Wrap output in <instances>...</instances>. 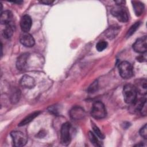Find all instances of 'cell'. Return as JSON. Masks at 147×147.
<instances>
[{
    "label": "cell",
    "mask_w": 147,
    "mask_h": 147,
    "mask_svg": "<svg viewBox=\"0 0 147 147\" xmlns=\"http://www.w3.org/2000/svg\"><path fill=\"white\" fill-rule=\"evenodd\" d=\"M137 90L135 86L127 84H126L123 88V99L126 103L131 104L137 98Z\"/></svg>",
    "instance_id": "6da1fadb"
},
{
    "label": "cell",
    "mask_w": 147,
    "mask_h": 147,
    "mask_svg": "<svg viewBox=\"0 0 147 147\" xmlns=\"http://www.w3.org/2000/svg\"><path fill=\"white\" fill-rule=\"evenodd\" d=\"M91 116L95 119H102L106 115V110L105 105L100 101L95 102L92 107Z\"/></svg>",
    "instance_id": "7a4b0ae2"
},
{
    "label": "cell",
    "mask_w": 147,
    "mask_h": 147,
    "mask_svg": "<svg viewBox=\"0 0 147 147\" xmlns=\"http://www.w3.org/2000/svg\"><path fill=\"white\" fill-rule=\"evenodd\" d=\"M118 70L120 76L125 79H130L133 75L132 65L127 61H123L119 64Z\"/></svg>",
    "instance_id": "3957f363"
},
{
    "label": "cell",
    "mask_w": 147,
    "mask_h": 147,
    "mask_svg": "<svg viewBox=\"0 0 147 147\" xmlns=\"http://www.w3.org/2000/svg\"><path fill=\"white\" fill-rule=\"evenodd\" d=\"M71 125L69 122L63 123L61 127V143L64 146H67L70 144L71 140Z\"/></svg>",
    "instance_id": "277c9868"
},
{
    "label": "cell",
    "mask_w": 147,
    "mask_h": 147,
    "mask_svg": "<svg viewBox=\"0 0 147 147\" xmlns=\"http://www.w3.org/2000/svg\"><path fill=\"white\" fill-rule=\"evenodd\" d=\"M12 138L13 145L15 146H24L27 142L26 136L20 131H13L10 133Z\"/></svg>",
    "instance_id": "5b68a950"
},
{
    "label": "cell",
    "mask_w": 147,
    "mask_h": 147,
    "mask_svg": "<svg viewBox=\"0 0 147 147\" xmlns=\"http://www.w3.org/2000/svg\"><path fill=\"white\" fill-rule=\"evenodd\" d=\"M111 14L120 22H125L128 21L129 17L126 10L122 7L118 6L113 7L111 10Z\"/></svg>",
    "instance_id": "8992f818"
},
{
    "label": "cell",
    "mask_w": 147,
    "mask_h": 147,
    "mask_svg": "<svg viewBox=\"0 0 147 147\" xmlns=\"http://www.w3.org/2000/svg\"><path fill=\"white\" fill-rule=\"evenodd\" d=\"M134 51L139 53H144L147 49L146 36H144L138 38L133 45Z\"/></svg>",
    "instance_id": "52a82bcc"
},
{
    "label": "cell",
    "mask_w": 147,
    "mask_h": 147,
    "mask_svg": "<svg viewBox=\"0 0 147 147\" xmlns=\"http://www.w3.org/2000/svg\"><path fill=\"white\" fill-rule=\"evenodd\" d=\"M85 111L80 106H75L69 111L71 118L75 120L82 119L85 117Z\"/></svg>",
    "instance_id": "ba28073f"
},
{
    "label": "cell",
    "mask_w": 147,
    "mask_h": 147,
    "mask_svg": "<svg viewBox=\"0 0 147 147\" xmlns=\"http://www.w3.org/2000/svg\"><path fill=\"white\" fill-rule=\"evenodd\" d=\"M20 40L21 43L26 47H32L35 43L33 36L28 33L23 32L20 36Z\"/></svg>",
    "instance_id": "9c48e42d"
},
{
    "label": "cell",
    "mask_w": 147,
    "mask_h": 147,
    "mask_svg": "<svg viewBox=\"0 0 147 147\" xmlns=\"http://www.w3.org/2000/svg\"><path fill=\"white\" fill-rule=\"evenodd\" d=\"M32 19L28 15H24L21 19L20 26L23 32L28 33L32 26Z\"/></svg>",
    "instance_id": "30bf717a"
},
{
    "label": "cell",
    "mask_w": 147,
    "mask_h": 147,
    "mask_svg": "<svg viewBox=\"0 0 147 147\" xmlns=\"http://www.w3.org/2000/svg\"><path fill=\"white\" fill-rule=\"evenodd\" d=\"M28 57L29 54L27 53H24L18 57L16 61V67L18 69L24 71L26 69Z\"/></svg>",
    "instance_id": "8fae6325"
},
{
    "label": "cell",
    "mask_w": 147,
    "mask_h": 147,
    "mask_svg": "<svg viewBox=\"0 0 147 147\" xmlns=\"http://www.w3.org/2000/svg\"><path fill=\"white\" fill-rule=\"evenodd\" d=\"M20 84L24 88H32L35 85V81L32 77L29 75H24L21 79Z\"/></svg>",
    "instance_id": "7c38bea8"
},
{
    "label": "cell",
    "mask_w": 147,
    "mask_h": 147,
    "mask_svg": "<svg viewBox=\"0 0 147 147\" xmlns=\"http://www.w3.org/2000/svg\"><path fill=\"white\" fill-rule=\"evenodd\" d=\"M13 14L10 11L6 10L3 12H1L0 18L1 23L5 25L11 23H13Z\"/></svg>",
    "instance_id": "4fadbf2b"
},
{
    "label": "cell",
    "mask_w": 147,
    "mask_h": 147,
    "mask_svg": "<svg viewBox=\"0 0 147 147\" xmlns=\"http://www.w3.org/2000/svg\"><path fill=\"white\" fill-rule=\"evenodd\" d=\"M146 79H141L137 80L136 84L135 86L137 92L142 95H145L146 94L147 90V84Z\"/></svg>",
    "instance_id": "5bb4252c"
},
{
    "label": "cell",
    "mask_w": 147,
    "mask_h": 147,
    "mask_svg": "<svg viewBox=\"0 0 147 147\" xmlns=\"http://www.w3.org/2000/svg\"><path fill=\"white\" fill-rule=\"evenodd\" d=\"M14 30V23H11V24L6 25L4 29L2 31L3 36L5 38H10L13 35Z\"/></svg>",
    "instance_id": "9a60e30c"
},
{
    "label": "cell",
    "mask_w": 147,
    "mask_h": 147,
    "mask_svg": "<svg viewBox=\"0 0 147 147\" xmlns=\"http://www.w3.org/2000/svg\"><path fill=\"white\" fill-rule=\"evenodd\" d=\"M134 13L137 16H140L143 13L144 6L143 3L139 1H131Z\"/></svg>",
    "instance_id": "2e32d148"
},
{
    "label": "cell",
    "mask_w": 147,
    "mask_h": 147,
    "mask_svg": "<svg viewBox=\"0 0 147 147\" xmlns=\"http://www.w3.org/2000/svg\"><path fill=\"white\" fill-rule=\"evenodd\" d=\"M40 111H36L29 114V115L26 116L24 119L21 121V122L18 124V126H24L26 124H28L31 121H32L36 117H37L40 114Z\"/></svg>",
    "instance_id": "e0dca14e"
},
{
    "label": "cell",
    "mask_w": 147,
    "mask_h": 147,
    "mask_svg": "<svg viewBox=\"0 0 147 147\" xmlns=\"http://www.w3.org/2000/svg\"><path fill=\"white\" fill-rule=\"evenodd\" d=\"M21 96V91L18 88H14L11 91V95H10V100L12 103H16L17 102L20 98Z\"/></svg>",
    "instance_id": "ac0fdd59"
},
{
    "label": "cell",
    "mask_w": 147,
    "mask_h": 147,
    "mask_svg": "<svg viewBox=\"0 0 147 147\" xmlns=\"http://www.w3.org/2000/svg\"><path fill=\"white\" fill-rule=\"evenodd\" d=\"M140 25V22H136L135 24L132 25L130 26V28H129V29L127 30V32L126 36V37H130V36H131L136 31V30L138 28Z\"/></svg>",
    "instance_id": "d6986e66"
},
{
    "label": "cell",
    "mask_w": 147,
    "mask_h": 147,
    "mask_svg": "<svg viewBox=\"0 0 147 147\" xmlns=\"http://www.w3.org/2000/svg\"><path fill=\"white\" fill-rule=\"evenodd\" d=\"M88 138H89L90 141L91 142V143H92V144H94L95 146H100V144H99V141H98V138H96V136L94 133H93L91 131H89Z\"/></svg>",
    "instance_id": "ffe728a7"
},
{
    "label": "cell",
    "mask_w": 147,
    "mask_h": 147,
    "mask_svg": "<svg viewBox=\"0 0 147 147\" xmlns=\"http://www.w3.org/2000/svg\"><path fill=\"white\" fill-rule=\"evenodd\" d=\"M107 42L104 40L99 41L96 45V49L99 52H102L107 47Z\"/></svg>",
    "instance_id": "44dd1931"
},
{
    "label": "cell",
    "mask_w": 147,
    "mask_h": 147,
    "mask_svg": "<svg viewBox=\"0 0 147 147\" xmlns=\"http://www.w3.org/2000/svg\"><path fill=\"white\" fill-rule=\"evenodd\" d=\"M98 88V80H95L89 86V87L88 88V92L89 93H91V94L94 93L96 91H97Z\"/></svg>",
    "instance_id": "7402d4cb"
},
{
    "label": "cell",
    "mask_w": 147,
    "mask_h": 147,
    "mask_svg": "<svg viewBox=\"0 0 147 147\" xmlns=\"http://www.w3.org/2000/svg\"><path fill=\"white\" fill-rule=\"evenodd\" d=\"M92 129H93V130L95 133V134L100 139H103L105 138V136L103 134V133L100 131V130H99V129L95 125H94V123L92 124Z\"/></svg>",
    "instance_id": "603a6c76"
},
{
    "label": "cell",
    "mask_w": 147,
    "mask_h": 147,
    "mask_svg": "<svg viewBox=\"0 0 147 147\" xmlns=\"http://www.w3.org/2000/svg\"><path fill=\"white\" fill-rule=\"evenodd\" d=\"M140 134L144 139L147 138V126H146V124H145V125L140 129Z\"/></svg>",
    "instance_id": "cb8c5ba5"
},
{
    "label": "cell",
    "mask_w": 147,
    "mask_h": 147,
    "mask_svg": "<svg viewBox=\"0 0 147 147\" xmlns=\"http://www.w3.org/2000/svg\"><path fill=\"white\" fill-rule=\"evenodd\" d=\"M118 31L116 30V29H109V30L107 32V37L109 38H111V37H114L115 36L116 34L115 33Z\"/></svg>",
    "instance_id": "d4e9b609"
},
{
    "label": "cell",
    "mask_w": 147,
    "mask_h": 147,
    "mask_svg": "<svg viewBox=\"0 0 147 147\" xmlns=\"http://www.w3.org/2000/svg\"><path fill=\"white\" fill-rule=\"evenodd\" d=\"M40 2L41 3H43V4H45V5H50V4H52L53 2V1H49V0H42V1H41Z\"/></svg>",
    "instance_id": "484cf974"
},
{
    "label": "cell",
    "mask_w": 147,
    "mask_h": 147,
    "mask_svg": "<svg viewBox=\"0 0 147 147\" xmlns=\"http://www.w3.org/2000/svg\"><path fill=\"white\" fill-rule=\"evenodd\" d=\"M115 3H116L118 6H121V5L124 4L125 3V2L123 1H115Z\"/></svg>",
    "instance_id": "4316f807"
}]
</instances>
